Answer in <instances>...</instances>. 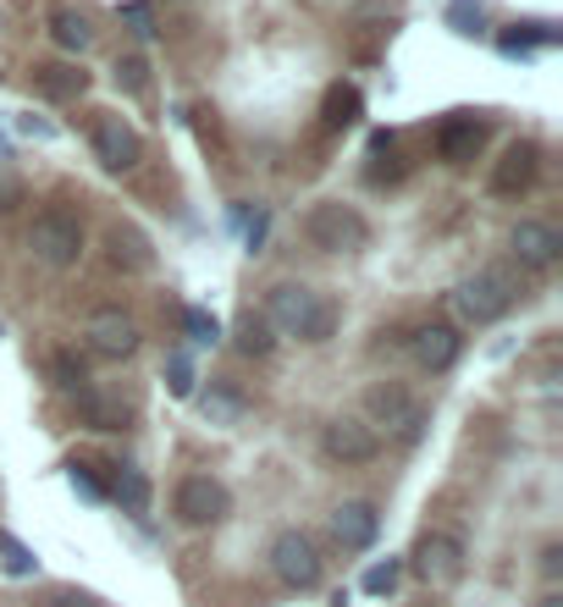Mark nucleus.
<instances>
[{
	"instance_id": "1",
	"label": "nucleus",
	"mask_w": 563,
	"mask_h": 607,
	"mask_svg": "<svg viewBox=\"0 0 563 607\" xmlns=\"http://www.w3.org/2000/svg\"><path fill=\"white\" fill-rule=\"evenodd\" d=\"M266 320L282 337H298V342H326L337 331V304L304 282H277L271 299H266Z\"/></svg>"
},
{
	"instance_id": "2",
	"label": "nucleus",
	"mask_w": 563,
	"mask_h": 607,
	"mask_svg": "<svg viewBox=\"0 0 563 607\" xmlns=\"http://www.w3.org/2000/svg\"><path fill=\"white\" fill-rule=\"evenodd\" d=\"M304 238H309V249H320V255H354V249H365L371 227H365V216H359L354 205L320 199V205L304 216Z\"/></svg>"
},
{
	"instance_id": "3",
	"label": "nucleus",
	"mask_w": 563,
	"mask_h": 607,
	"mask_svg": "<svg viewBox=\"0 0 563 607\" xmlns=\"http://www.w3.org/2000/svg\"><path fill=\"white\" fill-rule=\"evenodd\" d=\"M28 249H33L39 266L67 271V266H78V255H83V221L67 216V210H45V216H33V227H28Z\"/></svg>"
},
{
	"instance_id": "4",
	"label": "nucleus",
	"mask_w": 563,
	"mask_h": 607,
	"mask_svg": "<svg viewBox=\"0 0 563 607\" xmlns=\"http://www.w3.org/2000/svg\"><path fill=\"white\" fill-rule=\"evenodd\" d=\"M514 299H520V282H514L503 266H486V271H475L470 282H458V309H464L475 326H486V320L508 315Z\"/></svg>"
},
{
	"instance_id": "5",
	"label": "nucleus",
	"mask_w": 563,
	"mask_h": 607,
	"mask_svg": "<svg viewBox=\"0 0 563 607\" xmlns=\"http://www.w3.org/2000/svg\"><path fill=\"white\" fill-rule=\"evenodd\" d=\"M171 508H177V519H182L188 530H205V525H221V519H227L233 497H227L221 480H210V475H188V480L177 486Z\"/></svg>"
},
{
	"instance_id": "6",
	"label": "nucleus",
	"mask_w": 563,
	"mask_h": 607,
	"mask_svg": "<svg viewBox=\"0 0 563 607\" xmlns=\"http://www.w3.org/2000/svg\"><path fill=\"white\" fill-rule=\"evenodd\" d=\"M271 569H277L282 586H293V591L320 586V553H315V541L298 536V530H282L277 541H271Z\"/></svg>"
},
{
	"instance_id": "7",
	"label": "nucleus",
	"mask_w": 563,
	"mask_h": 607,
	"mask_svg": "<svg viewBox=\"0 0 563 607\" xmlns=\"http://www.w3.org/2000/svg\"><path fill=\"white\" fill-rule=\"evenodd\" d=\"M415 575H421L425 586H453V580L464 575V547H458V536L425 530L421 541H415Z\"/></svg>"
},
{
	"instance_id": "8",
	"label": "nucleus",
	"mask_w": 563,
	"mask_h": 607,
	"mask_svg": "<svg viewBox=\"0 0 563 607\" xmlns=\"http://www.w3.org/2000/svg\"><path fill=\"white\" fill-rule=\"evenodd\" d=\"M365 426L376 431V426H387V431H398V437H415V426H421V404L398 387V381H382V387H371L365 392Z\"/></svg>"
},
{
	"instance_id": "9",
	"label": "nucleus",
	"mask_w": 563,
	"mask_h": 607,
	"mask_svg": "<svg viewBox=\"0 0 563 607\" xmlns=\"http://www.w3.org/2000/svg\"><path fill=\"white\" fill-rule=\"evenodd\" d=\"M89 348H95L100 359H128V354L139 348L134 315H122V309H95V315H89Z\"/></svg>"
},
{
	"instance_id": "10",
	"label": "nucleus",
	"mask_w": 563,
	"mask_h": 607,
	"mask_svg": "<svg viewBox=\"0 0 563 607\" xmlns=\"http://www.w3.org/2000/svg\"><path fill=\"white\" fill-rule=\"evenodd\" d=\"M95 155H100L106 171H134L144 160V145L122 117H100V122H95Z\"/></svg>"
},
{
	"instance_id": "11",
	"label": "nucleus",
	"mask_w": 563,
	"mask_h": 607,
	"mask_svg": "<svg viewBox=\"0 0 563 607\" xmlns=\"http://www.w3.org/2000/svg\"><path fill=\"white\" fill-rule=\"evenodd\" d=\"M536 171H542V150L531 145V139H514L503 160L492 166V193H503V199H514V193H525L531 182H536Z\"/></svg>"
},
{
	"instance_id": "12",
	"label": "nucleus",
	"mask_w": 563,
	"mask_h": 607,
	"mask_svg": "<svg viewBox=\"0 0 563 607\" xmlns=\"http://www.w3.org/2000/svg\"><path fill=\"white\" fill-rule=\"evenodd\" d=\"M320 448L337 458V464H365V458H376L382 448V437L365 426V420H354V415H337L332 426H326V437H320Z\"/></svg>"
},
{
	"instance_id": "13",
	"label": "nucleus",
	"mask_w": 563,
	"mask_h": 607,
	"mask_svg": "<svg viewBox=\"0 0 563 607\" xmlns=\"http://www.w3.org/2000/svg\"><path fill=\"white\" fill-rule=\"evenodd\" d=\"M458 348H464V337H458L453 326H442V320H436V326H421V331L409 337L415 365L431 370V376H436V370H453V365H458Z\"/></svg>"
},
{
	"instance_id": "14",
	"label": "nucleus",
	"mask_w": 563,
	"mask_h": 607,
	"mask_svg": "<svg viewBox=\"0 0 563 607\" xmlns=\"http://www.w3.org/2000/svg\"><path fill=\"white\" fill-rule=\"evenodd\" d=\"M332 536H337V547L365 553V547H376V536H382V514H376L371 502H343V508L332 514Z\"/></svg>"
},
{
	"instance_id": "15",
	"label": "nucleus",
	"mask_w": 563,
	"mask_h": 607,
	"mask_svg": "<svg viewBox=\"0 0 563 607\" xmlns=\"http://www.w3.org/2000/svg\"><path fill=\"white\" fill-rule=\"evenodd\" d=\"M508 243H514V255H520V266H553L563 255V238L559 227H547V221H514V232H508Z\"/></svg>"
},
{
	"instance_id": "16",
	"label": "nucleus",
	"mask_w": 563,
	"mask_h": 607,
	"mask_svg": "<svg viewBox=\"0 0 563 607\" xmlns=\"http://www.w3.org/2000/svg\"><path fill=\"white\" fill-rule=\"evenodd\" d=\"M481 139H486V122H475L470 111H458L453 122H442V133H436V155H442L447 166H464V160L481 155Z\"/></svg>"
},
{
	"instance_id": "17",
	"label": "nucleus",
	"mask_w": 563,
	"mask_h": 607,
	"mask_svg": "<svg viewBox=\"0 0 563 607\" xmlns=\"http://www.w3.org/2000/svg\"><path fill=\"white\" fill-rule=\"evenodd\" d=\"M359 117H365L359 83H332L326 100H320V128H326V133H343V128H354Z\"/></svg>"
},
{
	"instance_id": "18",
	"label": "nucleus",
	"mask_w": 563,
	"mask_h": 607,
	"mask_svg": "<svg viewBox=\"0 0 563 607\" xmlns=\"http://www.w3.org/2000/svg\"><path fill=\"white\" fill-rule=\"evenodd\" d=\"M78 420L89 426V431H128V420H134V409L122 404V398H106V392H78Z\"/></svg>"
},
{
	"instance_id": "19",
	"label": "nucleus",
	"mask_w": 563,
	"mask_h": 607,
	"mask_svg": "<svg viewBox=\"0 0 563 607\" xmlns=\"http://www.w3.org/2000/svg\"><path fill=\"white\" fill-rule=\"evenodd\" d=\"M50 39H56L61 50L83 56V50L95 44V22H89V11H78V6H56V11H50Z\"/></svg>"
},
{
	"instance_id": "20",
	"label": "nucleus",
	"mask_w": 563,
	"mask_h": 607,
	"mask_svg": "<svg viewBox=\"0 0 563 607\" xmlns=\"http://www.w3.org/2000/svg\"><path fill=\"white\" fill-rule=\"evenodd\" d=\"M33 83H39L45 100H78L89 89V72H78L67 61H50V67H33Z\"/></svg>"
},
{
	"instance_id": "21",
	"label": "nucleus",
	"mask_w": 563,
	"mask_h": 607,
	"mask_svg": "<svg viewBox=\"0 0 563 607\" xmlns=\"http://www.w3.org/2000/svg\"><path fill=\"white\" fill-rule=\"evenodd\" d=\"M111 260L122 266V271H149V238H144L139 227H111Z\"/></svg>"
},
{
	"instance_id": "22",
	"label": "nucleus",
	"mask_w": 563,
	"mask_h": 607,
	"mask_svg": "<svg viewBox=\"0 0 563 607\" xmlns=\"http://www.w3.org/2000/svg\"><path fill=\"white\" fill-rule=\"evenodd\" d=\"M536 44H559V28H553V22H514V28L497 39L503 56H531Z\"/></svg>"
},
{
	"instance_id": "23",
	"label": "nucleus",
	"mask_w": 563,
	"mask_h": 607,
	"mask_svg": "<svg viewBox=\"0 0 563 607\" xmlns=\"http://www.w3.org/2000/svg\"><path fill=\"white\" fill-rule=\"evenodd\" d=\"M233 342H238V354H249V359H266V354L277 348V331H271V320H266V315H244Z\"/></svg>"
},
{
	"instance_id": "24",
	"label": "nucleus",
	"mask_w": 563,
	"mask_h": 607,
	"mask_svg": "<svg viewBox=\"0 0 563 607\" xmlns=\"http://www.w3.org/2000/svg\"><path fill=\"white\" fill-rule=\"evenodd\" d=\"M111 497H117L128 514H144V508H149V480H144V469H117Z\"/></svg>"
},
{
	"instance_id": "25",
	"label": "nucleus",
	"mask_w": 563,
	"mask_h": 607,
	"mask_svg": "<svg viewBox=\"0 0 563 607\" xmlns=\"http://www.w3.org/2000/svg\"><path fill=\"white\" fill-rule=\"evenodd\" d=\"M199 415H205L210 426H238V420H244V398H233V392L216 387V392L199 398Z\"/></svg>"
},
{
	"instance_id": "26",
	"label": "nucleus",
	"mask_w": 563,
	"mask_h": 607,
	"mask_svg": "<svg viewBox=\"0 0 563 607\" xmlns=\"http://www.w3.org/2000/svg\"><path fill=\"white\" fill-rule=\"evenodd\" d=\"M447 28L464 33V39L486 33V6H481V0H453V6H447Z\"/></svg>"
},
{
	"instance_id": "27",
	"label": "nucleus",
	"mask_w": 563,
	"mask_h": 607,
	"mask_svg": "<svg viewBox=\"0 0 563 607\" xmlns=\"http://www.w3.org/2000/svg\"><path fill=\"white\" fill-rule=\"evenodd\" d=\"M182 326H188V337H194L199 348H210V342H221V320H216L210 309H182Z\"/></svg>"
},
{
	"instance_id": "28",
	"label": "nucleus",
	"mask_w": 563,
	"mask_h": 607,
	"mask_svg": "<svg viewBox=\"0 0 563 607\" xmlns=\"http://www.w3.org/2000/svg\"><path fill=\"white\" fill-rule=\"evenodd\" d=\"M398 575H404V564L398 558H387V564H376V569H365V597H393V586H398Z\"/></svg>"
},
{
	"instance_id": "29",
	"label": "nucleus",
	"mask_w": 563,
	"mask_h": 607,
	"mask_svg": "<svg viewBox=\"0 0 563 607\" xmlns=\"http://www.w3.org/2000/svg\"><path fill=\"white\" fill-rule=\"evenodd\" d=\"M166 387H171V398H194V365H188V354H171L166 359Z\"/></svg>"
},
{
	"instance_id": "30",
	"label": "nucleus",
	"mask_w": 563,
	"mask_h": 607,
	"mask_svg": "<svg viewBox=\"0 0 563 607\" xmlns=\"http://www.w3.org/2000/svg\"><path fill=\"white\" fill-rule=\"evenodd\" d=\"M0 553H6V575H17V580L39 569V558H33V553H28L17 536H0Z\"/></svg>"
},
{
	"instance_id": "31",
	"label": "nucleus",
	"mask_w": 563,
	"mask_h": 607,
	"mask_svg": "<svg viewBox=\"0 0 563 607\" xmlns=\"http://www.w3.org/2000/svg\"><path fill=\"white\" fill-rule=\"evenodd\" d=\"M117 83H122L128 94H144V89H149V61H144V56H122V61H117Z\"/></svg>"
},
{
	"instance_id": "32",
	"label": "nucleus",
	"mask_w": 563,
	"mask_h": 607,
	"mask_svg": "<svg viewBox=\"0 0 563 607\" xmlns=\"http://www.w3.org/2000/svg\"><path fill=\"white\" fill-rule=\"evenodd\" d=\"M50 370H56V387H67V392H83V381H89V376H83V365H78L72 354H56V359H50Z\"/></svg>"
},
{
	"instance_id": "33",
	"label": "nucleus",
	"mask_w": 563,
	"mask_h": 607,
	"mask_svg": "<svg viewBox=\"0 0 563 607\" xmlns=\"http://www.w3.org/2000/svg\"><path fill=\"white\" fill-rule=\"evenodd\" d=\"M17 205H22V177L11 166H0V216H11Z\"/></svg>"
},
{
	"instance_id": "34",
	"label": "nucleus",
	"mask_w": 563,
	"mask_h": 607,
	"mask_svg": "<svg viewBox=\"0 0 563 607\" xmlns=\"http://www.w3.org/2000/svg\"><path fill=\"white\" fill-rule=\"evenodd\" d=\"M122 22H128L139 39H149V33H155V11H149L144 0H128V6H122Z\"/></svg>"
},
{
	"instance_id": "35",
	"label": "nucleus",
	"mask_w": 563,
	"mask_h": 607,
	"mask_svg": "<svg viewBox=\"0 0 563 607\" xmlns=\"http://www.w3.org/2000/svg\"><path fill=\"white\" fill-rule=\"evenodd\" d=\"M72 486H78V491H83L89 502H100V497H106V486H100V480L89 475V464H72Z\"/></svg>"
},
{
	"instance_id": "36",
	"label": "nucleus",
	"mask_w": 563,
	"mask_h": 607,
	"mask_svg": "<svg viewBox=\"0 0 563 607\" xmlns=\"http://www.w3.org/2000/svg\"><path fill=\"white\" fill-rule=\"evenodd\" d=\"M45 607H100V603H95L89 591H56V597H50Z\"/></svg>"
},
{
	"instance_id": "37",
	"label": "nucleus",
	"mask_w": 563,
	"mask_h": 607,
	"mask_svg": "<svg viewBox=\"0 0 563 607\" xmlns=\"http://www.w3.org/2000/svg\"><path fill=\"white\" fill-rule=\"evenodd\" d=\"M266 232H271V216L260 210V216L249 221V232H244V238H249V249H260V243H266Z\"/></svg>"
},
{
	"instance_id": "38",
	"label": "nucleus",
	"mask_w": 563,
	"mask_h": 607,
	"mask_svg": "<svg viewBox=\"0 0 563 607\" xmlns=\"http://www.w3.org/2000/svg\"><path fill=\"white\" fill-rule=\"evenodd\" d=\"M542 575H547V580H559V575H563V547H559V541L542 553Z\"/></svg>"
},
{
	"instance_id": "39",
	"label": "nucleus",
	"mask_w": 563,
	"mask_h": 607,
	"mask_svg": "<svg viewBox=\"0 0 563 607\" xmlns=\"http://www.w3.org/2000/svg\"><path fill=\"white\" fill-rule=\"evenodd\" d=\"M17 133H33V139H50V122H33V117H17Z\"/></svg>"
},
{
	"instance_id": "40",
	"label": "nucleus",
	"mask_w": 563,
	"mask_h": 607,
	"mask_svg": "<svg viewBox=\"0 0 563 607\" xmlns=\"http://www.w3.org/2000/svg\"><path fill=\"white\" fill-rule=\"evenodd\" d=\"M536 607H563V597H559V591H547V597H542Z\"/></svg>"
}]
</instances>
